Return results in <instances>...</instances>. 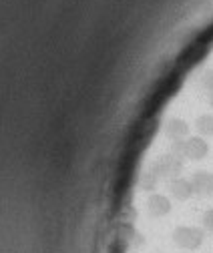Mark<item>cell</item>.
<instances>
[{
  "label": "cell",
  "instance_id": "cell-1",
  "mask_svg": "<svg viewBox=\"0 0 213 253\" xmlns=\"http://www.w3.org/2000/svg\"><path fill=\"white\" fill-rule=\"evenodd\" d=\"M169 195L175 201H189L193 197L191 181L189 179H183V177H173L169 181Z\"/></svg>",
  "mask_w": 213,
  "mask_h": 253
},
{
  "label": "cell",
  "instance_id": "cell-3",
  "mask_svg": "<svg viewBox=\"0 0 213 253\" xmlns=\"http://www.w3.org/2000/svg\"><path fill=\"white\" fill-rule=\"evenodd\" d=\"M195 129L199 131L201 137H211L213 135V115H199L195 119Z\"/></svg>",
  "mask_w": 213,
  "mask_h": 253
},
{
  "label": "cell",
  "instance_id": "cell-4",
  "mask_svg": "<svg viewBox=\"0 0 213 253\" xmlns=\"http://www.w3.org/2000/svg\"><path fill=\"white\" fill-rule=\"evenodd\" d=\"M201 229H203V233H211L213 235V207L211 209H207L205 213H203V217H201Z\"/></svg>",
  "mask_w": 213,
  "mask_h": 253
},
{
  "label": "cell",
  "instance_id": "cell-6",
  "mask_svg": "<svg viewBox=\"0 0 213 253\" xmlns=\"http://www.w3.org/2000/svg\"><path fill=\"white\" fill-rule=\"evenodd\" d=\"M211 92V97H209V103H211V107H213V90H209Z\"/></svg>",
  "mask_w": 213,
  "mask_h": 253
},
{
  "label": "cell",
  "instance_id": "cell-2",
  "mask_svg": "<svg viewBox=\"0 0 213 253\" xmlns=\"http://www.w3.org/2000/svg\"><path fill=\"white\" fill-rule=\"evenodd\" d=\"M165 135L175 141V139H187L189 137V125L183 119H169L165 125Z\"/></svg>",
  "mask_w": 213,
  "mask_h": 253
},
{
  "label": "cell",
  "instance_id": "cell-5",
  "mask_svg": "<svg viewBox=\"0 0 213 253\" xmlns=\"http://www.w3.org/2000/svg\"><path fill=\"white\" fill-rule=\"evenodd\" d=\"M205 195H213V173H209V189Z\"/></svg>",
  "mask_w": 213,
  "mask_h": 253
}]
</instances>
